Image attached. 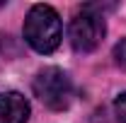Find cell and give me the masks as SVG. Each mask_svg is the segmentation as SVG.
Wrapping results in <instances>:
<instances>
[{
  "instance_id": "cell-5",
  "label": "cell",
  "mask_w": 126,
  "mask_h": 123,
  "mask_svg": "<svg viewBox=\"0 0 126 123\" xmlns=\"http://www.w3.org/2000/svg\"><path fill=\"white\" fill-rule=\"evenodd\" d=\"M114 61H116L119 68H126V39H121L114 46Z\"/></svg>"
},
{
  "instance_id": "cell-2",
  "label": "cell",
  "mask_w": 126,
  "mask_h": 123,
  "mask_svg": "<svg viewBox=\"0 0 126 123\" xmlns=\"http://www.w3.org/2000/svg\"><path fill=\"white\" fill-rule=\"evenodd\" d=\"M34 94L48 109L63 111L70 106L75 92H73V82H70L68 73H63L61 68H44L34 77Z\"/></svg>"
},
{
  "instance_id": "cell-4",
  "label": "cell",
  "mask_w": 126,
  "mask_h": 123,
  "mask_svg": "<svg viewBox=\"0 0 126 123\" xmlns=\"http://www.w3.org/2000/svg\"><path fill=\"white\" fill-rule=\"evenodd\" d=\"M29 101L19 92L0 94V123H27Z\"/></svg>"
},
{
  "instance_id": "cell-1",
  "label": "cell",
  "mask_w": 126,
  "mask_h": 123,
  "mask_svg": "<svg viewBox=\"0 0 126 123\" xmlns=\"http://www.w3.org/2000/svg\"><path fill=\"white\" fill-rule=\"evenodd\" d=\"M63 39L61 17L48 5H34L24 19V41L39 53H53Z\"/></svg>"
},
{
  "instance_id": "cell-6",
  "label": "cell",
  "mask_w": 126,
  "mask_h": 123,
  "mask_svg": "<svg viewBox=\"0 0 126 123\" xmlns=\"http://www.w3.org/2000/svg\"><path fill=\"white\" fill-rule=\"evenodd\" d=\"M114 111H116L119 121H121V123H126V92L116 97V101H114Z\"/></svg>"
},
{
  "instance_id": "cell-3",
  "label": "cell",
  "mask_w": 126,
  "mask_h": 123,
  "mask_svg": "<svg viewBox=\"0 0 126 123\" xmlns=\"http://www.w3.org/2000/svg\"><path fill=\"white\" fill-rule=\"evenodd\" d=\"M104 19L102 15H97L92 7H82L78 15L70 19V27H68V36H70V44L75 51L80 53H90L102 44L104 39Z\"/></svg>"
}]
</instances>
